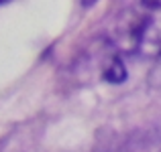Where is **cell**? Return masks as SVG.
<instances>
[{"label":"cell","mask_w":161,"mask_h":152,"mask_svg":"<svg viewBox=\"0 0 161 152\" xmlns=\"http://www.w3.org/2000/svg\"><path fill=\"white\" fill-rule=\"evenodd\" d=\"M145 6H149V8H161V0H145Z\"/></svg>","instance_id":"obj_1"},{"label":"cell","mask_w":161,"mask_h":152,"mask_svg":"<svg viewBox=\"0 0 161 152\" xmlns=\"http://www.w3.org/2000/svg\"><path fill=\"white\" fill-rule=\"evenodd\" d=\"M2 2H4V0H0V4H2Z\"/></svg>","instance_id":"obj_3"},{"label":"cell","mask_w":161,"mask_h":152,"mask_svg":"<svg viewBox=\"0 0 161 152\" xmlns=\"http://www.w3.org/2000/svg\"><path fill=\"white\" fill-rule=\"evenodd\" d=\"M82 2H84V4H86V6H90V4H94V2H96V0H82Z\"/></svg>","instance_id":"obj_2"}]
</instances>
